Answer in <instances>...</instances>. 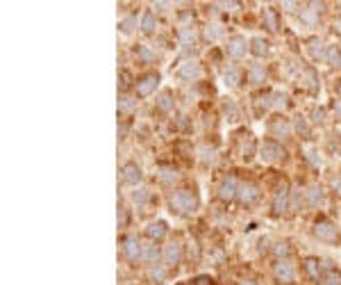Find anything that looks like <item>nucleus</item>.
<instances>
[{
	"label": "nucleus",
	"instance_id": "nucleus-1",
	"mask_svg": "<svg viewBox=\"0 0 341 285\" xmlns=\"http://www.w3.org/2000/svg\"><path fill=\"white\" fill-rule=\"evenodd\" d=\"M198 205V199L189 190H177L170 194V208H175L177 212H194Z\"/></svg>",
	"mask_w": 341,
	"mask_h": 285
},
{
	"label": "nucleus",
	"instance_id": "nucleus-2",
	"mask_svg": "<svg viewBox=\"0 0 341 285\" xmlns=\"http://www.w3.org/2000/svg\"><path fill=\"white\" fill-rule=\"evenodd\" d=\"M259 158L264 162H277L284 158V149L273 139H266L262 146H259Z\"/></svg>",
	"mask_w": 341,
	"mask_h": 285
},
{
	"label": "nucleus",
	"instance_id": "nucleus-3",
	"mask_svg": "<svg viewBox=\"0 0 341 285\" xmlns=\"http://www.w3.org/2000/svg\"><path fill=\"white\" fill-rule=\"evenodd\" d=\"M314 235H316L318 240L332 242V240H337L339 231H337V226L332 224V221H328V219H318L316 224H314Z\"/></svg>",
	"mask_w": 341,
	"mask_h": 285
},
{
	"label": "nucleus",
	"instance_id": "nucleus-4",
	"mask_svg": "<svg viewBox=\"0 0 341 285\" xmlns=\"http://www.w3.org/2000/svg\"><path fill=\"white\" fill-rule=\"evenodd\" d=\"M159 84V76L157 73H148V76H143V78H139L136 80V84H135V89H136V96H150L155 91V87Z\"/></svg>",
	"mask_w": 341,
	"mask_h": 285
},
{
	"label": "nucleus",
	"instance_id": "nucleus-5",
	"mask_svg": "<svg viewBox=\"0 0 341 285\" xmlns=\"http://www.w3.org/2000/svg\"><path fill=\"white\" fill-rule=\"evenodd\" d=\"M296 276V269H294V262L289 260V258H282V260H277L275 265V279L280 283H291Z\"/></svg>",
	"mask_w": 341,
	"mask_h": 285
},
{
	"label": "nucleus",
	"instance_id": "nucleus-6",
	"mask_svg": "<svg viewBox=\"0 0 341 285\" xmlns=\"http://www.w3.org/2000/svg\"><path fill=\"white\" fill-rule=\"evenodd\" d=\"M237 199L243 203V205H250L259 199V187L255 183H241L239 185V192H237Z\"/></svg>",
	"mask_w": 341,
	"mask_h": 285
},
{
	"label": "nucleus",
	"instance_id": "nucleus-7",
	"mask_svg": "<svg viewBox=\"0 0 341 285\" xmlns=\"http://www.w3.org/2000/svg\"><path fill=\"white\" fill-rule=\"evenodd\" d=\"M225 50H228V55H232V57H243L246 55V50H248V43H246V39L243 37H230L228 39V43H225Z\"/></svg>",
	"mask_w": 341,
	"mask_h": 285
},
{
	"label": "nucleus",
	"instance_id": "nucleus-8",
	"mask_svg": "<svg viewBox=\"0 0 341 285\" xmlns=\"http://www.w3.org/2000/svg\"><path fill=\"white\" fill-rule=\"evenodd\" d=\"M123 251H125V255H128V260H139V258H141L143 246H141L139 240L130 235V238L123 240Z\"/></svg>",
	"mask_w": 341,
	"mask_h": 285
},
{
	"label": "nucleus",
	"instance_id": "nucleus-9",
	"mask_svg": "<svg viewBox=\"0 0 341 285\" xmlns=\"http://www.w3.org/2000/svg\"><path fill=\"white\" fill-rule=\"evenodd\" d=\"M237 192H239V185H237V180L230 176V178H225L223 183H221V187H218V196L223 199V201H232L237 196Z\"/></svg>",
	"mask_w": 341,
	"mask_h": 285
},
{
	"label": "nucleus",
	"instance_id": "nucleus-10",
	"mask_svg": "<svg viewBox=\"0 0 341 285\" xmlns=\"http://www.w3.org/2000/svg\"><path fill=\"white\" fill-rule=\"evenodd\" d=\"M177 78H182V80H196L200 76V66L196 62H182V64L177 66Z\"/></svg>",
	"mask_w": 341,
	"mask_h": 285
},
{
	"label": "nucleus",
	"instance_id": "nucleus-11",
	"mask_svg": "<svg viewBox=\"0 0 341 285\" xmlns=\"http://www.w3.org/2000/svg\"><path fill=\"white\" fill-rule=\"evenodd\" d=\"M162 258H164L166 265H177V262H180V258H182V246H180L177 242L169 244V246L164 249V253H162Z\"/></svg>",
	"mask_w": 341,
	"mask_h": 285
},
{
	"label": "nucleus",
	"instance_id": "nucleus-12",
	"mask_svg": "<svg viewBox=\"0 0 341 285\" xmlns=\"http://www.w3.org/2000/svg\"><path fill=\"white\" fill-rule=\"evenodd\" d=\"M123 180L130 185H136L139 180H141V169L135 164V162H128V164H123Z\"/></svg>",
	"mask_w": 341,
	"mask_h": 285
},
{
	"label": "nucleus",
	"instance_id": "nucleus-13",
	"mask_svg": "<svg viewBox=\"0 0 341 285\" xmlns=\"http://www.w3.org/2000/svg\"><path fill=\"white\" fill-rule=\"evenodd\" d=\"M287 205H289V192L282 187V190L275 194V199H273V212L282 214L284 210H287Z\"/></svg>",
	"mask_w": 341,
	"mask_h": 285
},
{
	"label": "nucleus",
	"instance_id": "nucleus-14",
	"mask_svg": "<svg viewBox=\"0 0 341 285\" xmlns=\"http://www.w3.org/2000/svg\"><path fill=\"white\" fill-rule=\"evenodd\" d=\"M146 235L150 240H162L166 235V224L164 221H153V224H148Z\"/></svg>",
	"mask_w": 341,
	"mask_h": 285
},
{
	"label": "nucleus",
	"instance_id": "nucleus-15",
	"mask_svg": "<svg viewBox=\"0 0 341 285\" xmlns=\"http://www.w3.org/2000/svg\"><path fill=\"white\" fill-rule=\"evenodd\" d=\"M141 260H146V262H157L159 260V249L155 246L153 242H148V244H143V251H141Z\"/></svg>",
	"mask_w": 341,
	"mask_h": 285
},
{
	"label": "nucleus",
	"instance_id": "nucleus-16",
	"mask_svg": "<svg viewBox=\"0 0 341 285\" xmlns=\"http://www.w3.org/2000/svg\"><path fill=\"white\" fill-rule=\"evenodd\" d=\"M223 80H225V84H230V87H237V84L241 82V73H239V69H235V66H228L223 73Z\"/></svg>",
	"mask_w": 341,
	"mask_h": 285
},
{
	"label": "nucleus",
	"instance_id": "nucleus-17",
	"mask_svg": "<svg viewBox=\"0 0 341 285\" xmlns=\"http://www.w3.org/2000/svg\"><path fill=\"white\" fill-rule=\"evenodd\" d=\"M250 50H253V55H257V57H264V55L269 53V41L262 39V37H257V39L250 41Z\"/></svg>",
	"mask_w": 341,
	"mask_h": 285
},
{
	"label": "nucleus",
	"instance_id": "nucleus-18",
	"mask_svg": "<svg viewBox=\"0 0 341 285\" xmlns=\"http://www.w3.org/2000/svg\"><path fill=\"white\" fill-rule=\"evenodd\" d=\"M307 203H309L312 208L321 205V203H323V190H321V187H309V190H307Z\"/></svg>",
	"mask_w": 341,
	"mask_h": 285
},
{
	"label": "nucleus",
	"instance_id": "nucleus-19",
	"mask_svg": "<svg viewBox=\"0 0 341 285\" xmlns=\"http://www.w3.org/2000/svg\"><path fill=\"white\" fill-rule=\"evenodd\" d=\"M248 78H250V82L253 84H262L264 82V78H266V71L259 64H253L250 69H248Z\"/></svg>",
	"mask_w": 341,
	"mask_h": 285
},
{
	"label": "nucleus",
	"instance_id": "nucleus-20",
	"mask_svg": "<svg viewBox=\"0 0 341 285\" xmlns=\"http://www.w3.org/2000/svg\"><path fill=\"white\" fill-rule=\"evenodd\" d=\"M136 107V101L132 96H121L118 98V114H130Z\"/></svg>",
	"mask_w": 341,
	"mask_h": 285
},
{
	"label": "nucleus",
	"instance_id": "nucleus-21",
	"mask_svg": "<svg viewBox=\"0 0 341 285\" xmlns=\"http://www.w3.org/2000/svg\"><path fill=\"white\" fill-rule=\"evenodd\" d=\"M177 41L182 43V46H191V43L196 41L194 28H180V32H177Z\"/></svg>",
	"mask_w": 341,
	"mask_h": 285
},
{
	"label": "nucleus",
	"instance_id": "nucleus-22",
	"mask_svg": "<svg viewBox=\"0 0 341 285\" xmlns=\"http://www.w3.org/2000/svg\"><path fill=\"white\" fill-rule=\"evenodd\" d=\"M155 28H157V21H155V14L153 12H146L141 18V30L146 32V35H153Z\"/></svg>",
	"mask_w": 341,
	"mask_h": 285
},
{
	"label": "nucleus",
	"instance_id": "nucleus-23",
	"mask_svg": "<svg viewBox=\"0 0 341 285\" xmlns=\"http://www.w3.org/2000/svg\"><path fill=\"white\" fill-rule=\"evenodd\" d=\"M307 50H309L312 57H321L323 53H328L323 48V41H321V39H309V41H307Z\"/></svg>",
	"mask_w": 341,
	"mask_h": 285
},
{
	"label": "nucleus",
	"instance_id": "nucleus-24",
	"mask_svg": "<svg viewBox=\"0 0 341 285\" xmlns=\"http://www.w3.org/2000/svg\"><path fill=\"white\" fill-rule=\"evenodd\" d=\"M136 55H139V60L143 62V64H153L155 62V57H157V55H155V50L150 46H139V50H136Z\"/></svg>",
	"mask_w": 341,
	"mask_h": 285
},
{
	"label": "nucleus",
	"instance_id": "nucleus-25",
	"mask_svg": "<svg viewBox=\"0 0 341 285\" xmlns=\"http://www.w3.org/2000/svg\"><path fill=\"white\" fill-rule=\"evenodd\" d=\"M264 21H266V28H269L271 32L277 30V16H275V9H273V7H266L264 9Z\"/></svg>",
	"mask_w": 341,
	"mask_h": 285
},
{
	"label": "nucleus",
	"instance_id": "nucleus-26",
	"mask_svg": "<svg viewBox=\"0 0 341 285\" xmlns=\"http://www.w3.org/2000/svg\"><path fill=\"white\" fill-rule=\"evenodd\" d=\"M325 57H328V64L332 66H341V50L337 46H330L328 53H325Z\"/></svg>",
	"mask_w": 341,
	"mask_h": 285
},
{
	"label": "nucleus",
	"instance_id": "nucleus-27",
	"mask_svg": "<svg viewBox=\"0 0 341 285\" xmlns=\"http://www.w3.org/2000/svg\"><path fill=\"white\" fill-rule=\"evenodd\" d=\"M157 107L162 110V112H169L170 107H173V101H170V94H169V91H162V94L157 96Z\"/></svg>",
	"mask_w": 341,
	"mask_h": 285
},
{
	"label": "nucleus",
	"instance_id": "nucleus-28",
	"mask_svg": "<svg viewBox=\"0 0 341 285\" xmlns=\"http://www.w3.org/2000/svg\"><path fill=\"white\" fill-rule=\"evenodd\" d=\"M321 285H341V274L335 272V269H332V272H328L323 279H321Z\"/></svg>",
	"mask_w": 341,
	"mask_h": 285
},
{
	"label": "nucleus",
	"instance_id": "nucleus-29",
	"mask_svg": "<svg viewBox=\"0 0 341 285\" xmlns=\"http://www.w3.org/2000/svg\"><path fill=\"white\" fill-rule=\"evenodd\" d=\"M305 269H307V274H309L312 279H318V272H321V269H318V260H316V258H307V260H305Z\"/></svg>",
	"mask_w": 341,
	"mask_h": 285
},
{
	"label": "nucleus",
	"instance_id": "nucleus-30",
	"mask_svg": "<svg viewBox=\"0 0 341 285\" xmlns=\"http://www.w3.org/2000/svg\"><path fill=\"white\" fill-rule=\"evenodd\" d=\"M118 28H121V32H132V30L136 28V18H135V16L123 18V21L118 23Z\"/></svg>",
	"mask_w": 341,
	"mask_h": 285
},
{
	"label": "nucleus",
	"instance_id": "nucleus-31",
	"mask_svg": "<svg viewBox=\"0 0 341 285\" xmlns=\"http://www.w3.org/2000/svg\"><path fill=\"white\" fill-rule=\"evenodd\" d=\"M273 130L280 132V135H289V132H291V128H289V123L284 119H277L275 123H273Z\"/></svg>",
	"mask_w": 341,
	"mask_h": 285
},
{
	"label": "nucleus",
	"instance_id": "nucleus-32",
	"mask_svg": "<svg viewBox=\"0 0 341 285\" xmlns=\"http://www.w3.org/2000/svg\"><path fill=\"white\" fill-rule=\"evenodd\" d=\"M132 199H135L136 203H146L148 199H150V192L148 190H136L135 194H132Z\"/></svg>",
	"mask_w": 341,
	"mask_h": 285
},
{
	"label": "nucleus",
	"instance_id": "nucleus-33",
	"mask_svg": "<svg viewBox=\"0 0 341 285\" xmlns=\"http://www.w3.org/2000/svg\"><path fill=\"white\" fill-rule=\"evenodd\" d=\"M221 35H223L221 25H209V28H207V37H209V39H218Z\"/></svg>",
	"mask_w": 341,
	"mask_h": 285
},
{
	"label": "nucleus",
	"instance_id": "nucleus-34",
	"mask_svg": "<svg viewBox=\"0 0 341 285\" xmlns=\"http://www.w3.org/2000/svg\"><path fill=\"white\" fill-rule=\"evenodd\" d=\"M305 80H307V84H309L312 89H316L318 87V80H316V76H314V71H305Z\"/></svg>",
	"mask_w": 341,
	"mask_h": 285
},
{
	"label": "nucleus",
	"instance_id": "nucleus-35",
	"mask_svg": "<svg viewBox=\"0 0 341 285\" xmlns=\"http://www.w3.org/2000/svg\"><path fill=\"white\" fill-rule=\"evenodd\" d=\"M314 12H316V9H307V12H303V21H305V23H309V25H312L314 21H316V16H314Z\"/></svg>",
	"mask_w": 341,
	"mask_h": 285
},
{
	"label": "nucleus",
	"instance_id": "nucleus-36",
	"mask_svg": "<svg viewBox=\"0 0 341 285\" xmlns=\"http://www.w3.org/2000/svg\"><path fill=\"white\" fill-rule=\"evenodd\" d=\"M200 155H203V160H209V162H212L214 160V151L212 149H200Z\"/></svg>",
	"mask_w": 341,
	"mask_h": 285
},
{
	"label": "nucleus",
	"instance_id": "nucleus-37",
	"mask_svg": "<svg viewBox=\"0 0 341 285\" xmlns=\"http://www.w3.org/2000/svg\"><path fill=\"white\" fill-rule=\"evenodd\" d=\"M162 178H164V180L175 178V171H170V169H166V166H162Z\"/></svg>",
	"mask_w": 341,
	"mask_h": 285
},
{
	"label": "nucleus",
	"instance_id": "nucleus-38",
	"mask_svg": "<svg viewBox=\"0 0 341 285\" xmlns=\"http://www.w3.org/2000/svg\"><path fill=\"white\" fill-rule=\"evenodd\" d=\"M150 276H153L155 281H162V279H164V269H162V267L153 269V272H150Z\"/></svg>",
	"mask_w": 341,
	"mask_h": 285
},
{
	"label": "nucleus",
	"instance_id": "nucleus-39",
	"mask_svg": "<svg viewBox=\"0 0 341 285\" xmlns=\"http://www.w3.org/2000/svg\"><path fill=\"white\" fill-rule=\"evenodd\" d=\"M275 253L277 255H287L289 253V246H287V244H277V246H275Z\"/></svg>",
	"mask_w": 341,
	"mask_h": 285
},
{
	"label": "nucleus",
	"instance_id": "nucleus-40",
	"mask_svg": "<svg viewBox=\"0 0 341 285\" xmlns=\"http://www.w3.org/2000/svg\"><path fill=\"white\" fill-rule=\"evenodd\" d=\"M296 128H298V132H303V135H307V132H309V128H307L305 121H298V123H296Z\"/></svg>",
	"mask_w": 341,
	"mask_h": 285
},
{
	"label": "nucleus",
	"instance_id": "nucleus-41",
	"mask_svg": "<svg viewBox=\"0 0 341 285\" xmlns=\"http://www.w3.org/2000/svg\"><path fill=\"white\" fill-rule=\"evenodd\" d=\"M223 7H225V9H237L239 2H223Z\"/></svg>",
	"mask_w": 341,
	"mask_h": 285
},
{
	"label": "nucleus",
	"instance_id": "nucleus-42",
	"mask_svg": "<svg viewBox=\"0 0 341 285\" xmlns=\"http://www.w3.org/2000/svg\"><path fill=\"white\" fill-rule=\"evenodd\" d=\"M335 110H337V114H339V119H341V101L335 103Z\"/></svg>",
	"mask_w": 341,
	"mask_h": 285
},
{
	"label": "nucleus",
	"instance_id": "nucleus-43",
	"mask_svg": "<svg viewBox=\"0 0 341 285\" xmlns=\"http://www.w3.org/2000/svg\"><path fill=\"white\" fill-rule=\"evenodd\" d=\"M284 9H287V12H294V9H291V7H294V2H284Z\"/></svg>",
	"mask_w": 341,
	"mask_h": 285
},
{
	"label": "nucleus",
	"instance_id": "nucleus-44",
	"mask_svg": "<svg viewBox=\"0 0 341 285\" xmlns=\"http://www.w3.org/2000/svg\"><path fill=\"white\" fill-rule=\"evenodd\" d=\"M241 285H255V283H253V281H243Z\"/></svg>",
	"mask_w": 341,
	"mask_h": 285
},
{
	"label": "nucleus",
	"instance_id": "nucleus-45",
	"mask_svg": "<svg viewBox=\"0 0 341 285\" xmlns=\"http://www.w3.org/2000/svg\"><path fill=\"white\" fill-rule=\"evenodd\" d=\"M335 28H337V30H339V35H341V23H339V25H335Z\"/></svg>",
	"mask_w": 341,
	"mask_h": 285
},
{
	"label": "nucleus",
	"instance_id": "nucleus-46",
	"mask_svg": "<svg viewBox=\"0 0 341 285\" xmlns=\"http://www.w3.org/2000/svg\"><path fill=\"white\" fill-rule=\"evenodd\" d=\"M339 96H341V84H339Z\"/></svg>",
	"mask_w": 341,
	"mask_h": 285
}]
</instances>
